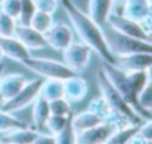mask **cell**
<instances>
[{"label":"cell","instance_id":"6da1fadb","mask_svg":"<svg viewBox=\"0 0 152 144\" xmlns=\"http://www.w3.org/2000/svg\"><path fill=\"white\" fill-rule=\"evenodd\" d=\"M62 7L71 22L72 30L78 35L80 41L92 48L105 63H115V56L108 46L105 31L101 25H98L87 13H84L74 1L62 0Z\"/></svg>","mask_w":152,"mask_h":144},{"label":"cell","instance_id":"7a4b0ae2","mask_svg":"<svg viewBox=\"0 0 152 144\" xmlns=\"http://www.w3.org/2000/svg\"><path fill=\"white\" fill-rule=\"evenodd\" d=\"M96 82H98L101 96L106 100V103H108L114 110L123 113V115L129 119V122H130L132 125L139 127V125L145 121V118H143L140 113H137V112L126 101V98L118 93V90L111 84V81L106 78L105 72L102 71V68L98 71V74H96Z\"/></svg>","mask_w":152,"mask_h":144},{"label":"cell","instance_id":"3957f363","mask_svg":"<svg viewBox=\"0 0 152 144\" xmlns=\"http://www.w3.org/2000/svg\"><path fill=\"white\" fill-rule=\"evenodd\" d=\"M25 68H28L31 72L39 75L40 78H53V80H66L77 72H74L69 66H66L64 62L55 60V59H48V57H36L30 56L22 62Z\"/></svg>","mask_w":152,"mask_h":144},{"label":"cell","instance_id":"277c9868","mask_svg":"<svg viewBox=\"0 0 152 144\" xmlns=\"http://www.w3.org/2000/svg\"><path fill=\"white\" fill-rule=\"evenodd\" d=\"M105 37H106L108 46L115 57L123 56V54H130V53H151L152 54V41L127 37L111 28L108 33H105Z\"/></svg>","mask_w":152,"mask_h":144},{"label":"cell","instance_id":"5b68a950","mask_svg":"<svg viewBox=\"0 0 152 144\" xmlns=\"http://www.w3.org/2000/svg\"><path fill=\"white\" fill-rule=\"evenodd\" d=\"M43 78H36V80H28L27 84L21 88V91L15 97H12L10 100L1 103V109L6 112H19L25 107H28L30 104H33V101L39 97L40 94V87H42Z\"/></svg>","mask_w":152,"mask_h":144},{"label":"cell","instance_id":"8992f818","mask_svg":"<svg viewBox=\"0 0 152 144\" xmlns=\"http://www.w3.org/2000/svg\"><path fill=\"white\" fill-rule=\"evenodd\" d=\"M92 48L81 41H72L65 50H62L64 63L69 66L74 72H83L87 69L92 59Z\"/></svg>","mask_w":152,"mask_h":144},{"label":"cell","instance_id":"52a82bcc","mask_svg":"<svg viewBox=\"0 0 152 144\" xmlns=\"http://www.w3.org/2000/svg\"><path fill=\"white\" fill-rule=\"evenodd\" d=\"M106 24L109 25L111 30H114V31H117V33H120L123 35L139 38V40H145V41H152L151 35L143 28L142 22L129 19V18H126L123 15H118V13H111L108 21H106Z\"/></svg>","mask_w":152,"mask_h":144},{"label":"cell","instance_id":"ba28073f","mask_svg":"<svg viewBox=\"0 0 152 144\" xmlns=\"http://www.w3.org/2000/svg\"><path fill=\"white\" fill-rule=\"evenodd\" d=\"M45 38L48 46L56 51H62L74 41V33L64 21H56L45 33Z\"/></svg>","mask_w":152,"mask_h":144},{"label":"cell","instance_id":"9c48e42d","mask_svg":"<svg viewBox=\"0 0 152 144\" xmlns=\"http://www.w3.org/2000/svg\"><path fill=\"white\" fill-rule=\"evenodd\" d=\"M117 131L108 122H102L96 127H92L86 131L75 134V144H106L111 135Z\"/></svg>","mask_w":152,"mask_h":144},{"label":"cell","instance_id":"30bf717a","mask_svg":"<svg viewBox=\"0 0 152 144\" xmlns=\"http://www.w3.org/2000/svg\"><path fill=\"white\" fill-rule=\"evenodd\" d=\"M13 37H16L25 47L31 50H42L48 46L45 34H42L40 31L34 30L31 25H24V24H16Z\"/></svg>","mask_w":152,"mask_h":144},{"label":"cell","instance_id":"8fae6325","mask_svg":"<svg viewBox=\"0 0 152 144\" xmlns=\"http://www.w3.org/2000/svg\"><path fill=\"white\" fill-rule=\"evenodd\" d=\"M123 71H146L152 65L151 53H130L115 57V63Z\"/></svg>","mask_w":152,"mask_h":144},{"label":"cell","instance_id":"7c38bea8","mask_svg":"<svg viewBox=\"0 0 152 144\" xmlns=\"http://www.w3.org/2000/svg\"><path fill=\"white\" fill-rule=\"evenodd\" d=\"M28 78L22 74H6L0 77V101L4 103L15 97L27 84Z\"/></svg>","mask_w":152,"mask_h":144},{"label":"cell","instance_id":"4fadbf2b","mask_svg":"<svg viewBox=\"0 0 152 144\" xmlns=\"http://www.w3.org/2000/svg\"><path fill=\"white\" fill-rule=\"evenodd\" d=\"M87 93H89L87 81L78 74L64 80V97L69 100L71 103H78L84 100Z\"/></svg>","mask_w":152,"mask_h":144},{"label":"cell","instance_id":"5bb4252c","mask_svg":"<svg viewBox=\"0 0 152 144\" xmlns=\"http://www.w3.org/2000/svg\"><path fill=\"white\" fill-rule=\"evenodd\" d=\"M0 46H1L4 57L12 59L19 63H22L25 59H28L31 56V51L13 35L12 37H0Z\"/></svg>","mask_w":152,"mask_h":144},{"label":"cell","instance_id":"9a60e30c","mask_svg":"<svg viewBox=\"0 0 152 144\" xmlns=\"http://www.w3.org/2000/svg\"><path fill=\"white\" fill-rule=\"evenodd\" d=\"M152 9V0H126L121 15L137 21V22H143V19L149 15Z\"/></svg>","mask_w":152,"mask_h":144},{"label":"cell","instance_id":"2e32d148","mask_svg":"<svg viewBox=\"0 0 152 144\" xmlns=\"http://www.w3.org/2000/svg\"><path fill=\"white\" fill-rule=\"evenodd\" d=\"M112 13V0H89L87 15L98 24L105 25L109 15Z\"/></svg>","mask_w":152,"mask_h":144},{"label":"cell","instance_id":"e0dca14e","mask_svg":"<svg viewBox=\"0 0 152 144\" xmlns=\"http://www.w3.org/2000/svg\"><path fill=\"white\" fill-rule=\"evenodd\" d=\"M102 122H103L102 118H99L98 115H95L90 110H84V112L71 115V118H69V125H71V128L75 134L81 132V131H86L92 127H96Z\"/></svg>","mask_w":152,"mask_h":144},{"label":"cell","instance_id":"ac0fdd59","mask_svg":"<svg viewBox=\"0 0 152 144\" xmlns=\"http://www.w3.org/2000/svg\"><path fill=\"white\" fill-rule=\"evenodd\" d=\"M50 116V109H49V100L39 96L33 101V128L37 131L43 130L46 125V121Z\"/></svg>","mask_w":152,"mask_h":144},{"label":"cell","instance_id":"d6986e66","mask_svg":"<svg viewBox=\"0 0 152 144\" xmlns=\"http://www.w3.org/2000/svg\"><path fill=\"white\" fill-rule=\"evenodd\" d=\"M40 131H37L36 128H30L22 127V128H16L7 134H4V143H16V144H31L34 141V138L39 135Z\"/></svg>","mask_w":152,"mask_h":144},{"label":"cell","instance_id":"ffe728a7","mask_svg":"<svg viewBox=\"0 0 152 144\" xmlns=\"http://www.w3.org/2000/svg\"><path fill=\"white\" fill-rule=\"evenodd\" d=\"M46 100H53L58 97H64V81L53 80V78H45L40 87V94Z\"/></svg>","mask_w":152,"mask_h":144},{"label":"cell","instance_id":"44dd1931","mask_svg":"<svg viewBox=\"0 0 152 144\" xmlns=\"http://www.w3.org/2000/svg\"><path fill=\"white\" fill-rule=\"evenodd\" d=\"M27 125L28 124H25L22 119L15 116L12 112H6V110L0 109V134H7L16 128H22Z\"/></svg>","mask_w":152,"mask_h":144},{"label":"cell","instance_id":"7402d4cb","mask_svg":"<svg viewBox=\"0 0 152 144\" xmlns=\"http://www.w3.org/2000/svg\"><path fill=\"white\" fill-rule=\"evenodd\" d=\"M53 22H55V19H53V15H52V13H46V12L36 10V13L33 15V18H31V21H30L28 25H31L34 30L40 31L42 34H45V33L52 27Z\"/></svg>","mask_w":152,"mask_h":144},{"label":"cell","instance_id":"603a6c76","mask_svg":"<svg viewBox=\"0 0 152 144\" xmlns=\"http://www.w3.org/2000/svg\"><path fill=\"white\" fill-rule=\"evenodd\" d=\"M126 77H127V81H129V85H130L132 91L136 96L148 84L146 71H129V72H126Z\"/></svg>","mask_w":152,"mask_h":144},{"label":"cell","instance_id":"cb8c5ba5","mask_svg":"<svg viewBox=\"0 0 152 144\" xmlns=\"http://www.w3.org/2000/svg\"><path fill=\"white\" fill-rule=\"evenodd\" d=\"M137 103H139V107L142 109V112L145 113L146 119L152 118V84L151 82H148L140 90V93L137 94Z\"/></svg>","mask_w":152,"mask_h":144},{"label":"cell","instance_id":"d4e9b609","mask_svg":"<svg viewBox=\"0 0 152 144\" xmlns=\"http://www.w3.org/2000/svg\"><path fill=\"white\" fill-rule=\"evenodd\" d=\"M87 110L93 112L95 115H98L99 118H102V121H105L114 109H112V107L106 103V100H105L103 97L99 96V97H93V98L89 101Z\"/></svg>","mask_w":152,"mask_h":144},{"label":"cell","instance_id":"484cf974","mask_svg":"<svg viewBox=\"0 0 152 144\" xmlns=\"http://www.w3.org/2000/svg\"><path fill=\"white\" fill-rule=\"evenodd\" d=\"M69 118L71 116H58V115H50L49 119L46 121V128L52 135H59L68 125H69Z\"/></svg>","mask_w":152,"mask_h":144},{"label":"cell","instance_id":"4316f807","mask_svg":"<svg viewBox=\"0 0 152 144\" xmlns=\"http://www.w3.org/2000/svg\"><path fill=\"white\" fill-rule=\"evenodd\" d=\"M49 109L50 115L58 116H71V101L66 100L65 97H58L49 101Z\"/></svg>","mask_w":152,"mask_h":144},{"label":"cell","instance_id":"83f0119b","mask_svg":"<svg viewBox=\"0 0 152 144\" xmlns=\"http://www.w3.org/2000/svg\"><path fill=\"white\" fill-rule=\"evenodd\" d=\"M16 28V19L0 9V37H12Z\"/></svg>","mask_w":152,"mask_h":144},{"label":"cell","instance_id":"f1b7e54d","mask_svg":"<svg viewBox=\"0 0 152 144\" xmlns=\"http://www.w3.org/2000/svg\"><path fill=\"white\" fill-rule=\"evenodd\" d=\"M36 3L34 0H21V12H19V24H24V25H28L33 15L36 13Z\"/></svg>","mask_w":152,"mask_h":144},{"label":"cell","instance_id":"f546056e","mask_svg":"<svg viewBox=\"0 0 152 144\" xmlns=\"http://www.w3.org/2000/svg\"><path fill=\"white\" fill-rule=\"evenodd\" d=\"M0 9L7 13L9 16H12L13 19L18 21L19 18V12H21V0H3L0 4Z\"/></svg>","mask_w":152,"mask_h":144},{"label":"cell","instance_id":"4dcf8cb0","mask_svg":"<svg viewBox=\"0 0 152 144\" xmlns=\"http://www.w3.org/2000/svg\"><path fill=\"white\" fill-rule=\"evenodd\" d=\"M36 3V9L40 12H46V13H55L58 6H59V0H34Z\"/></svg>","mask_w":152,"mask_h":144},{"label":"cell","instance_id":"1f68e13d","mask_svg":"<svg viewBox=\"0 0 152 144\" xmlns=\"http://www.w3.org/2000/svg\"><path fill=\"white\" fill-rule=\"evenodd\" d=\"M56 144H75V132L68 125L59 135H56Z\"/></svg>","mask_w":152,"mask_h":144},{"label":"cell","instance_id":"d6a6232c","mask_svg":"<svg viewBox=\"0 0 152 144\" xmlns=\"http://www.w3.org/2000/svg\"><path fill=\"white\" fill-rule=\"evenodd\" d=\"M137 132L145 137L148 141H152V118H148L137 127Z\"/></svg>","mask_w":152,"mask_h":144},{"label":"cell","instance_id":"836d02e7","mask_svg":"<svg viewBox=\"0 0 152 144\" xmlns=\"http://www.w3.org/2000/svg\"><path fill=\"white\" fill-rule=\"evenodd\" d=\"M31 144H56V137L52 135V134L39 132V135L34 138V141Z\"/></svg>","mask_w":152,"mask_h":144},{"label":"cell","instance_id":"e575fe53","mask_svg":"<svg viewBox=\"0 0 152 144\" xmlns=\"http://www.w3.org/2000/svg\"><path fill=\"white\" fill-rule=\"evenodd\" d=\"M146 141H148V140H146L145 137H142V135L136 131V132L126 141V144H146Z\"/></svg>","mask_w":152,"mask_h":144},{"label":"cell","instance_id":"d590c367","mask_svg":"<svg viewBox=\"0 0 152 144\" xmlns=\"http://www.w3.org/2000/svg\"><path fill=\"white\" fill-rule=\"evenodd\" d=\"M142 25H143V28L146 30V33L151 35V38H152V9H151V12H149V15L143 19Z\"/></svg>","mask_w":152,"mask_h":144},{"label":"cell","instance_id":"8d00e7d4","mask_svg":"<svg viewBox=\"0 0 152 144\" xmlns=\"http://www.w3.org/2000/svg\"><path fill=\"white\" fill-rule=\"evenodd\" d=\"M146 77H148V82H151L152 84V65L146 69Z\"/></svg>","mask_w":152,"mask_h":144},{"label":"cell","instance_id":"74e56055","mask_svg":"<svg viewBox=\"0 0 152 144\" xmlns=\"http://www.w3.org/2000/svg\"><path fill=\"white\" fill-rule=\"evenodd\" d=\"M3 72H4V65H3V63L0 62V77L3 75Z\"/></svg>","mask_w":152,"mask_h":144},{"label":"cell","instance_id":"f35d334b","mask_svg":"<svg viewBox=\"0 0 152 144\" xmlns=\"http://www.w3.org/2000/svg\"><path fill=\"white\" fill-rule=\"evenodd\" d=\"M3 57H4V54H3V50H1V46H0V62H1Z\"/></svg>","mask_w":152,"mask_h":144},{"label":"cell","instance_id":"ab89813d","mask_svg":"<svg viewBox=\"0 0 152 144\" xmlns=\"http://www.w3.org/2000/svg\"><path fill=\"white\" fill-rule=\"evenodd\" d=\"M0 144H6V143H4V141H1V140H0Z\"/></svg>","mask_w":152,"mask_h":144},{"label":"cell","instance_id":"60d3db41","mask_svg":"<svg viewBox=\"0 0 152 144\" xmlns=\"http://www.w3.org/2000/svg\"><path fill=\"white\" fill-rule=\"evenodd\" d=\"M146 144H152V141H146Z\"/></svg>","mask_w":152,"mask_h":144},{"label":"cell","instance_id":"b9f144b4","mask_svg":"<svg viewBox=\"0 0 152 144\" xmlns=\"http://www.w3.org/2000/svg\"><path fill=\"white\" fill-rule=\"evenodd\" d=\"M6 144H16V143H6Z\"/></svg>","mask_w":152,"mask_h":144},{"label":"cell","instance_id":"7bdbcfd3","mask_svg":"<svg viewBox=\"0 0 152 144\" xmlns=\"http://www.w3.org/2000/svg\"><path fill=\"white\" fill-rule=\"evenodd\" d=\"M1 1H3V0H0V4H1Z\"/></svg>","mask_w":152,"mask_h":144},{"label":"cell","instance_id":"ee69618b","mask_svg":"<svg viewBox=\"0 0 152 144\" xmlns=\"http://www.w3.org/2000/svg\"><path fill=\"white\" fill-rule=\"evenodd\" d=\"M121 144H126V143H121Z\"/></svg>","mask_w":152,"mask_h":144}]
</instances>
